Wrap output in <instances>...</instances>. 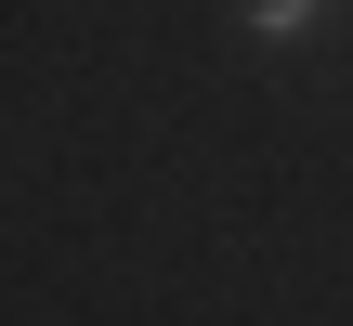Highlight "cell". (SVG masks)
<instances>
[{"label":"cell","instance_id":"6da1fadb","mask_svg":"<svg viewBox=\"0 0 353 326\" xmlns=\"http://www.w3.org/2000/svg\"><path fill=\"white\" fill-rule=\"evenodd\" d=\"M249 26H262V39H314V26H327V0H249Z\"/></svg>","mask_w":353,"mask_h":326}]
</instances>
